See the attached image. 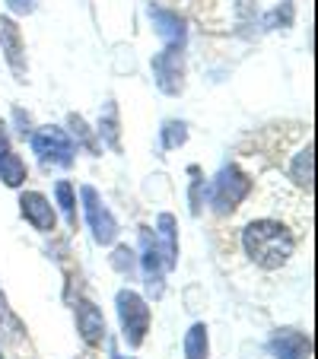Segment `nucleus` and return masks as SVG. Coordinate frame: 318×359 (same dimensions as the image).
I'll list each match as a JSON object with an SVG mask.
<instances>
[{"instance_id":"obj_10","label":"nucleus","mask_w":318,"mask_h":359,"mask_svg":"<svg viewBox=\"0 0 318 359\" xmlns=\"http://www.w3.org/2000/svg\"><path fill=\"white\" fill-rule=\"evenodd\" d=\"M20 213H22V219L39 232H55V226H58L55 207H51V201H48L45 194H39V191H22Z\"/></svg>"},{"instance_id":"obj_4","label":"nucleus","mask_w":318,"mask_h":359,"mask_svg":"<svg viewBox=\"0 0 318 359\" xmlns=\"http://www.w3.org/2000/svg\"><path fill=\"white\" fill-rule=\"evenodd\" d=\"M115 309H118V321H121V337L128 346H143L147 340V331H150V305L140 292L134 290H118L115 296Z\"/></svg>"},{"instance_id":"obj_17","label":"nucleus","mask_w":318,"mask_h":359,"mask_svg":"<svg viewBox=\"0 0 318 359\" xmlns=\"http://www.w3.org/2000/svg\"><path fill=\"white\" fill-rule=\"evenodd\" d=\"M185 359H210V337L204 321H194L185 334Z\"/></svg>"},{"instance_id":"obj_13","label":"nucleus","mask_w":318,"mask_h":359,"mask_svg":"<svg viewBox=\"0 0 318 359\" xmlns=\"http://www.w3.org/2000/svg\"><path fill=\"white\" fill-rule=\"evenodd\" d=\"M153 236H156V245H159V251H163L166 271L178 267V229H175V217H172V213H159Z\"/></svg>"},{"instance_id":"obj_1","label":"nucleus","mask_w":318,"mask_h":359,"mask_svg":"<svg viewBox=\"0 0 318 359\" xmlns=\"http://www.w3.org/2000/svg\"><path fill=\"white\" fill-rule=\"evenodd\" d=\"M242 248L261 271H280L296 251V236L280 219H251L242 229Z\"/></svg>"},{"instance_id":"obj_23","label":"nucleus","mask_w":318,"mask_h":359,"mask_svg":"<svg viewBox=\"0 0 318 359\" xmlns=\"http://www.w3.org/2000/svg\"><path fill=\"white\" fill-rule=\"evenodd\" d=\"M7 4V10L13 16H29V13H35V7H39V0H4Z\"/></svg>"},{"instance_id":"obj_25","label":"nucleus","mask_w":318,"mask_h":359,"mask_svg":"<svg viewBox=\"0 0 318 359\" xmlns=\"http://www.w3.org/2000/svg\"><path fill=\"white\" fill-rule=\"evenodd\" d=\"M115 359H124V356H115Z\"/></svg>"},{"instance_id":"obj_5","label":"nucleus","mask_w":318,"mask_h":359,"mask_svg":"<svg viewBox=\"0 0 318 359\" xmlns=\"http://www.w3.org/2000/svg\"><path fill=\"white\" fill-rule=\"evenodd\" d=\"M80 201H83V213H86V223H89V229H93L95 245H102V248L115 245L118 219H115V213L105 207V201L99 197V191H95L93 184H83V188H80Z\"/></svg>"},{"instance_id":"obj_9","label":"nucleus","mask_w":318,"mask_h":359,"mask_svg":"<svg viewBox=\"0 0 318 359\" xmlns=\"http://www.w3.org/2000/svg\"><path fill=\"white\" fill-rule=\"evenodd\" d=\"M74 318H77V334H80V340L86 346H102L105 344V315H102V309L95 302H89V299H77L74 302Z\"/></svg>"},{"instance_id":"obj_26","label":"nucleus","mask_w":318,"mask_h":359,"mask_svg":"<svg viewBox=\"0 0 318 359\" xmlns=\"http://www.w3.org/2000/svg\"><path fill=\"white\" fill-rule=\"evenodd\" d=\"M0 359H4V356H0Z\"/></svg>"},{"instance_id":"obj_15","label":"nucleus","mask_w":318,"mask_h":359,"mask_svg":"<svg viewBox=\"0 0 318 359\" xmlns=\"http://www.w3.org/2000/svg\"><path fill=\"white\" fill-rule=\"evenodd\" d=\"M99 137L102 143H109L115 153H121V118H118V105L115 102H105V109L99 115Z\"/></svg>"},{"instance_id":"obj_2","label":"nucleus","mask_w":318,"mask_h":359,"mask_svg":"<svg viewBox=\"0 0 318 359\" xmlns=\"http://www.w3.org/2000/svg\"><path fill=\"white\" fill-rule=\"evenodd\" d=\"M251 188H255V182H251L236 163L223 165V169L217 172V178L210 182V207H213V213H220V217L232 213L239 203L251 194Z\"/></svg>"},{"instance_id":"obj_8","label":"nucleus","mask_w":318,"mask_h":359,"mask_svg":"<svg viewBox=\"0 0 318 359\" xmlns=\"http://www.w3.org/2000/svg\"><path fill=\"white\" fill-rule=\"evenodd\" d=\"M140 271H143V283H147L150 296L159 299L166 290V261L159 245H156V236L150 232V226L140 229Z\"/></svg>"},{"instance_id":"obj_7","label":"nucleus","mask_w":318,"mask_h":359,"mask_svg":"<svg viewBox=\"0 0 318 359\" xmlns=\"http://www.w3.org/2000/svg\"><path fill=\"white\" fill-rule=\"evenodd\" d=\"M0 51H4V61L13 70V76L20 83L29 80V64H26V39H22V29L13 16H0Z\"/></svg>"},{"instance_id":"obj_3","label":"nucleus","mask_w":318,"mask_h":359,"mask_svg":"<svg viewBox=\"0 0 318 359\" xmlns=\"http://www.w3.org/2000/svg\"><path fill=\"white\" fill-rule=\"evenodd\" d=\"M32 153L41 159V165L48 169H70L77 159V143L70 140V134L64 128H39L29 134Z\"/></svg>"},{"instance_id":"obj_19","label":"nucleus","mask_w":318,"mask_h":359,"mask_svg":"<svg viewBox=\"0 0 318 359\" xmlns=\"http://www.w3.org/2000/svg\"><path fill=\"white\" fill-rule=\"evenodd\" d=\"M55 201H58V207H61L67 226L70 229H77V191H74V184L61 178V182L55 184Z\"/></svg>"},{"instance_id":"obj_14","label":"nucleus","mask_w":318,"mask_h":359,"mask_svg":"<svg viewBox=\"0 0 318 359\" xmlns=\"http://www.w3.org/2000/svg\"><path fill=\"white\" fill-rule=\"evenodd\" d=\"M290 178H293V184H296L299 191L312 194V178H315V147H312V143H305L296 156H293Z\"/></svg>"},{"instance_id":"obj_18","label":"nucleus","mask_w":318,"mask_h":359,"mask_svg":"<svg viewBox=\"0 0 318 359\" xmlns=\"http://www.w3.org/2000/svg\"><path fill=\"white\" fill-rule=\"evenodd\" d=\"M67 124H70V140L77 143V147H83L89 153V156H99L102 153V147H99V140H95V134H93V128H89L86 121H83V115H70L67 118Z\"/></svg>"},{"instance_id":"obj_22","label":"nucleus","mask_w":318,"mask_h":359,"mask_svg":"<svg viewBox=\"0 0 318 359\" xmlns=\"http://www.w3.org/2000/svg\"><path fill=\"white\" fill-rule=\"evenodd\" d=\"M112 267H115V271L121 273V277H131V273H134V267H137L134 251L124 248V245H118L115 255H112Z\"/></svg>"},{"instance_id":"obj_21","label":"nucleus","mask_w":318,"mask_h":359,"mask_svg":"<svg viewBox=\"0 0 318 359\" xmlns=\"http://www.w3.org/2000/svg\"><path fill=\"white\" fill-rule=\"evenodd\" d=\"M293 16H296V7H293V0H284V10H271V13L264 16V26L267 29H277V26H293Z\"/></svg>"},{"instance_id":"obj_16","label":"nucleus","mask_w":318,"mask_h":359,"mask_svg":"<svg viewBox=\"0 0 318 359\" xmlns=\"http://www.w3.org/2000/svg\"><path fill=\"white\" fill-rule=\"evenodd\" d=\"M26 178H29V169L20 153H13V149L0 153V182L7 184V188H22Z\"/></svg>"},{"instance_id":"obj_12","label":"nucleus","mask_w":318,"mask_h":359,"mask_svg":"<svg viewBox=\"0 0 318 359\" xmlns=\"http://www.w3.org/2000/svg\"><path fill=\"white\" fill-rule=\"evenodd\" d=\"M274 359H312V340L309 334L296 331V327H280L267 340Z\"/></svg>"},{"instance_id":"obj_11","label":"nucleus","mask_w":318,"mask_h":359,"mask_svg":"<svg viewBox=\"0 0 318 359\" xmlns=\"http://www.w3.org/2000/svg\"><path fill=\"white\" fill-rule=\"evenodd\" d=\"M150 20H153V32L163 39V45L185 48V41H188V22H185L182 13L153 4V7H150Z\"/></svg>"},{"instance_id":"obj_20","label":"nucleus","mask_w":318,"mask_h":359,"mask_svg":"<svg viewBox=\"0 0 318 359\" xmlns=\"http://www.w3.org/2000/svg\"><path fill=\"white\" fill-rule=\"evenodd\" d=\"M185 140H188V124L185 121L172 118V121H166L163 128H159V147L163 149H178Z\"/></svg>"},{"instance_id":"obj_24","label":"nucleus","mask_w":318,"mask_h":359,"mask_svg":"<svg viewBox=\"0 0 318 359\" xmlns=\"http://www.w3.org/2000/svg\"><path fill=\"white\" fill-rule=\"evenodd\" d=\"M10 149V130H7V121L0 118V153H7Z\"/></svg>"},{"instance_id":"obj_6","label":"nucleus","mask_w":318,"mask_h":359,"mask_svg":"<svg viewBox=\"0 0 318 359\" xmlns=\"http://www.w3.org/2000/svg\"><path fill=\"white\" fill-rule=\"evenodd\" d=\"M150 67H153V80H156V86H159V93L182 95V89H185V48L166 45L159 55H153Z\"/></svg>"}]
</instances>
